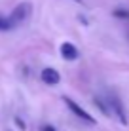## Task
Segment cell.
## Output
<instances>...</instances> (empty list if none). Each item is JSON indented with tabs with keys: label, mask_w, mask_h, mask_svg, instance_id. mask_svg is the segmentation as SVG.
Here are the masks:
<instances>
[{
	"label": "cell",
	"mask_w": 129,
	"mask_h": 131,
	"mask_svg": "<svg viewBox=\"0 0 129 131\" xmlns=\"http://www.w3.org/2000/svg\"><path fill=\"white\" fill-rule=\"evenodd\" d=\"M29 15H30V4L29 2H21V4H17L15 8H13V12L10 13V23L11 27H17V25H21V23H25L27 19H29Z\"/></svg>",
	"instance_id": "6da1fadb"
},
{
	"label": "cell",
	"mask_w": 129,
	"mask_h": 131,
	"mask_svg": "<svg viewBox=\"0 0 129 131\" xmlns=\"http://www.w3.org/2000/svg\"><path fill=\"white\" fill-rule=\"evenodd\" d=\"M63 103H65V105L70 108V112H72L74 116H78V118H80V120H84L86 124H91V125H93V124L97 122V120H95V116H93V114H89V112H87L86 108H82V106H80L76 101H72L70 97H66V95H65V97H63Z\"/></svg>",
	"instance_id": "7a4b0ae2"
},
{
	"label": "cell",
	"mask_w": 129,
	"mask_h": 131,
	"mask_svg": "<svg viewBox=\"0 0 129 131\" xmlns=\"http://www.w3.org/2000/svg\"><path fill=\"white\" fill-rule=\"evenodd\" d=\"M106 103H108V106H110V112H112L114 116L118 118V122L122 125H127L129 122H127V114H125V108H123V105H122V101H120L118 97H108L106 99Z\"/></svg>",
	"instance_id": "3957f363"
},
{
	"label": "cell",
	"mask_w": 129,
	"mask_h": 131,
	"mask_svg": "<svg viewBox=\"0 0 129 131\" xmlns=\"http://www.w3.org/2000/svg\"><path fill=\"white\" fill-rule=\"evenodd\" d=\"M40 80L46 85H57L61 82V74L55 69H51V67H46V69H42V72H40Z\"/></svg>",
	"instance_id": "277c9868"
},
{
	"label": "cell",
	"mask_w": 129,
	"mask_h": 131,
	"mask_svg": "<svg viewBox=\"0 0 129 131\" xmlns=\"http://www.w3.org/2000/svg\"><path fill=\"white\" fill-rule=\"evenodd\" d=\"M61 57H63L65 61H76L80 57V51H78V48L74 46V44L63 42L61 44Z\"/></svg>",
	"instance_id": "5b68a950"
},
{
	"label": "cell",
	"mask_w": 129,
	"mask_h": 131,
	"mask_svg": "<svg viewBox=\"0 0 129 131\" xmlns=\"http://www.w3.org/2000/svg\"><path fill=\"white\" fill-rule=\"evenodd\" d=\"M93 103H95V106L99 108V110L103 112L104 116H110V114H112V112H110V106L104 103V99H101V97H95V99H93Z\"/></svg>",
	"instance_id": "8992f818"
},
{
	"label": "cell",
	"mask_w": 129,
	"mask_h": 131,
	"mask_svg": "<svg viewBox=\"0 0 129 131\" xmlns=\"http://www.w3.org/2000/svg\"><path fill=\"white\" fill-rule=\"evenodd\" d=\"M114 17H118V19H129V10H125V8H116V10L112 12Z\"/></svg>",
	"instance_id": "52a82bcc"
},
{
	"label": "cell",
	"mask_w": 129,
	"mask_h": 131,
	"mask_svg": "<svg viewBox=\"0 0 129 131\" xmlns=\"http://www.w3.org/2000/svg\"><path fill=\"white\" fill-rule=\"evenodd\" d=\"M10 29H13L11 27V23H10V19H4V17H0V30H10Z\"/></svg>",
	"instance_id": "ba28073f"
},
{
	"label": "cell",
	"mask_w": 129,
	"mask_h": 131,
	"mask_svg": "<svg viewBox=\"0 0 129 131\" xmlns=\"http://www.w3.org/2000/svg\"><path fill=\"white\" fill-rule=\"evenodd\" d=\"M15 125H17V127H21V131H23V129H27V124H25V120H21L19 116H15Z\"/></svg>",
	"instance_id": "9c48e42d"
},
{
	"label": "cell",
	"mask_w": 129,
	"mask_h": 131,
	"mask_svg": "<svg viewBox=\"0 0 129 131\" xmlns=\"http://www.w3.org/2000/svg\"><path fill=\"white\" fill-rule=\"evenodd\" d=\"M42 131H55V127H53V125H44Z\"/></svg>",
	"instance_id": "30bf717a"
},
{
	"label": "cell",
	"mask_w": 129,
	"mask_h": 131,
	"mask_svg": "<svg viewBox=\"0 0 129 131\" xmlns=\"http://www.w3.org/2000/svg\"><path fill=\"white\" fill-rule=\"evenodd\" d=\"M74 2H78V4H84V0H74Z\"/></svg>",
	"instance_id": "8fae6325"
}]
</instances>
